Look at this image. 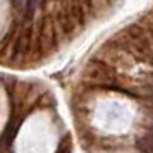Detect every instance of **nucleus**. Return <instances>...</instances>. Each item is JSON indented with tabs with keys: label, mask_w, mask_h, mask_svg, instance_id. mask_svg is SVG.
I'll return each mask as SVG.
<instances>
[{
	"label": "nucleus",
	"mask_w": 153,
	"mask_h": 153,
	"mask_svg": "<svg viewBox=\"0 0 153 153\" xmlns=\"http://www.w3.org/2000/svg\"><path fill=\"white\" fill-rule=\"evenodd\" d=\"M138 148L143 153H153V132L138 141Z\"/></svg>",
	"instance_id": "nucleus-1"
},
{
	"label": "nucleus",
	"mask_w": 153,
	"mask_h": 153,
	"mask_svg": "<svg viewBox=\"0 0 153 153\" xmlns=\"http://www.w3.org/2000/svg\"><path fill=\"white\" fill-rule=\"evenodd\" d=\"M12 4H14L19 10H24V7H26V0H12Z\"/></svg>",
	"instance_id": "nucleus-2"
}]
</instances>
